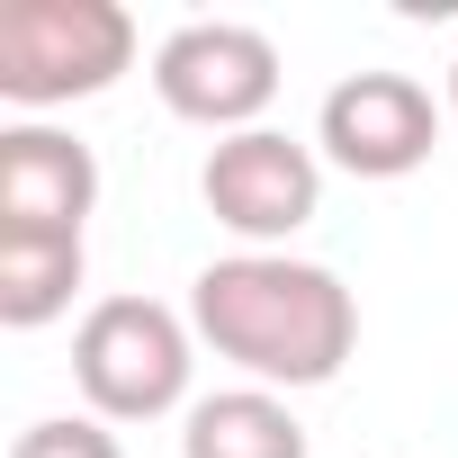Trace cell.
I'll use <instances>...</instances> for the list:
<instances>
[{"mask_svg":"<svg viewBox=\"0 0 458 458\" xmlns=\"http://www.w3.org/2000/svg\"><path fill=\"white\" fill-rule=\"evenodd\" d=\"M198 324L162 297H99L72 333V386L99 422H162L189 404Z\"/></svg>","mask_w":458,"mask_h":458,"instance_id":"cell-2","label":"cell"},{"mask_svg":"<svg viewBox=\"0 0 458 458\" xmlns=\"http://www.w3.org/2000/svg\"><path fill=\"white\" fill-rule=\"evenodd\" d=\"M449 117H458V64H449Z\"/></svg>","mask_w":458,"mask_h":458,"instance_id":"cell-11","label":"cell"},{"mask_svg":"<svg viewBox=\"0 0 458 458\" xmlns=\"http://www.w3.org/2000/svg\"><path fill=\"white\" fill-rule=\"evenodd\" d=\"M198 198H207V216L225 225V234H243V252H279L324 207V153L279 135V126L225 135L198 162Z\"/></svg>","mask_w":458,"mask_h":458,"instance_id":"cell-5","label":"cell"},{"mask_svg":"<svg viewBox=\"0 0 458 458\" xmlns=\"http://www.w3.org/2000/svg\"><path fill=\"white\" fill-rule=\"evenodd\" d=\"M153 90L171 117L207 126L216 144L225 135H252L261 108L279 99V46L243 19H189L153 46Z\"/></svg>","mask_w":458,"mask_h":458,"instance_id":"cell-4","label":"cell"},{"mask_svg":"<svg viewBox=\"0 0 458 458\" xmlns=\"http://www.w3.org/2000/svg\"><path fill=\"white\" fill-rule=\"evenodd\" d=\"M189 324L216 360H234L252 386H333L360 351V297L297 252H225L189 279Z\"/></svg>","mask_w":458,"mask_h":458,"instance_id":"cell-1","label":"cell"},{"mask_svg":"<svg viewBox=\"0 0 458 458\" xmlns=\"http://www.w3.org/2000/svg\"><path fill=\"white\" fill-rule=\"evenodd\" d=\"M99 207V153L64 126H0V234H81Z\"/></svg>","mask_w":458,"mask_h":458,"instance_id":"cell-7","label":"cell"},{"mask_svg":"<svg viewBox=\"0 0 458 458\" xmlns=\"http://www.w3.org/2000/svg\"><path fill=\"white\" fill-rule=\"evenodd\" d=\"M315 144L351 180H404L440 144V99L413 72H342L315 108Z\"/></svg>","mask_w":458,"mask_h":458,"instance_id":"cell-6","label":"cell"},{"mask_svg":"<svg viewBox=\"0 0 458 458\" xmlns=\"http://www.w3.org/2000/svg\"><path fill=\"white\" fill-rule=\"evenodd\" d=\"M81 270H90L81 234H0V324H10V333L55 324L72 306Z\"/></svg>","mask_w":458,"mask_h":458,"instance_id":"cell-9","label":"cell"},{"mask_svg":"<svg viewBox=\"0 0 458 458\" xmlns=\"http://www.w3.org/2000/svg\"><path fill=\"white\" fill-rule=\"evenodd\" d=\"M135 64V19L117 0H10L0 10V99L72 108Z\"/></svg>","mask_w":458,"mask_h":458,"instance_id":"cell-3","label":"cell"},{"mask_svg":"<svg viewBox=\"0 0 458 458\" xmlns=\"http://www.w3.org/2000/svg\"><path fill=\"white\" fill-rule=\"evenodd\" d=\"M180 458H315L306 422L270 386H225L180 413Z\"/></svg>","mask_w":458,"mask_h":458,"instance_id":"cell-8","label":"cell"},{"mask_svg":"<svg viewBox=\"0 0 458 458\" xmlns=\"http://www.w3.org/2000/svg\"><path fill=\"white\" fill-rule=\"evenodd\" d=\"M10 458H126V449H117V431L99 413H46L10 440Z\"/></svg>","mask_w":458,"mask_h":458,"instance_id":"cell-10","label":"cell"}]
</instances>
